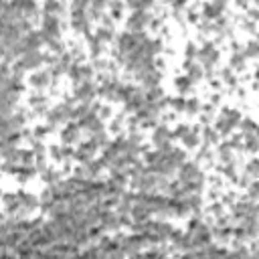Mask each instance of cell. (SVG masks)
Masks as SVG:
<instances>
[{
	"label": "cell",
	"mask_w": 259,
	"mask_h": 259,
	"mask_svg": "<svg viewBox=\"0 0 259 259\" xmlns=\"http://www.w3.org/2000/svg\"><path fill=\"white\" fill-rule=\"evenodd\" d=\"M223 85H229V87H237V75L229 69V67H225V69H221V79H219Z\"/></svg>",
	"instance_id": "cell-22"
},
{
	"label": "cell",
	"mask_w": 259,
	"mask_h": 259,
	"mask_svg": "<svg viewBox=\"0 0 259 259\" xmlns=\"http://www.w3.org/2000/svg\"><path fill=\"white\" fill-rule=\"evenodd\" d=\"M22 45H24L26 51H40V47L45 45L40 30H30V32H26V34L22 36Z\"/></svg>",
	"instance_id": "cell-12"
},
{
	"label": "cell",
	"mask_w": 259,
	"mask_h": 259,
	"mask_svg": "<svg viewBox=\"0 0 259 259\" xmlns=\"http://www.w3.org/2000/svg\"><path fill=\"white\" fill-rule=\"evenodd\" d=\"M257 170H259V166H257V158H251V160L247 162V166L243 168V174H245L247 178H251V180H257Z\"/></svg>",
	"instance_id": "cell-25"
},
{
	"label": "cell",
	"mask_w": 259,
	"mask_h": 259,
	"mask_svg": "<svg viewBox=\"0 0 259 259\" xmlns=\"http://www.w3.org/2000/svg\"><path fill=\"white\" fill-rule=\"evenodd\" d=\"M97 117L101 119V121H105V119H111L113 117V109H111V105L109 103H101L99 105V109H97Z\"/></svg>",
	"instance_id": "cell-27"
},
{
	"label": "cell",
	"mask_w": 259,
	"mask_h": 259,
	"mask_svg": "<svg viewBox=\"0 0 259 259\" xmlns=\"http://www.w3.org/2000/svg\"><path fill=\"white\" fill-rule=\"evenodd\" d=\"M51 83H53V79L47 69L30 71V75H28V85L32 87V91H45L47 87H51Z\"/></svg>",
	"instance_id": "cell-7"
},
{
	"label": "cell",
	"mask_w": 259,
	"mask_h": 259,
	"mask_svg": "<svg viewBox=\"0 0 259 259\" xmlns=\"http://www.w3.org/2000/svg\"><path fill=\"white\" fill-rule=\"evenodd\" d=\"M93 36H95L101 45H109V42H113V38H115V30H113V28H105V26H97V30L93 32Z\"/></svg>",
	"instance_id": "cell-16"
},
{
	"label": "cell",
	"mask_w": 259,
	"mask_h": 259,
	"mask_svg": "<svg viewBox=\"0 0 259 259\" xmlns=\"http://www.w3.org/2000/svg\"><path fill=\"white\" fill-rule=\"evenodd\" d=\"M184 75L192 81V83H196V81H200L202 77H204V69L196 63V61H184Z\"/></svg>",
	"instance_id": "cell-13"
},
{
	"label": "cell",
	"mask_w": 259,
	"mask_h": 259,
	"mask_svg": "<svg viewBox=\"0 0 259 259\" xmlns=\"http://www.w3.org/2000/svg\"><path fill=\"white\" fill-rule=\"evenodd\" d=\"M192 85H194V83H192L186 75H180V77H176V79H174V89H176V91H178V95H182V97L192 89Z\"/></svg>",
	"instance_id": "cell-18"
},
{
	"label": "cell",
	"mask_w": 259,
	"mask_h": 259,
	"mask_svg": "<svg viewBox=\"0 0 259 259\" xmlns=\"http://www.w3.org/2000/svg\"><path fill=\"white\" fill-rule=\"evenodd\" d=\"M150 12L142 10V12H132L127 18H125V32L130 34H140L148 28V22H150Z\"/></svg>",
	"instance_id": "cell-2"
},
{
	"label": "cell",
	"mask_w": 259,
	"mask_h": 259,
	"mask_svg": "<svg viewBox=\"0 0 259 259\" xmlns=\"http://www.w3.org/2000/svg\"><path fill=\"white\" fill-rule=\"evenodd\" d=\"M105 10H109L107 16L115 22V20H119V18L123 16V12H125V4H123V2H109Z\"/></svg>",
	"instance_id": "cell-20"
},
{
	"label": "cell",
	"mask_w": 259,
	"mask_h": 259,
	"mask_svg": "<svg viewBox=\"0 0 259 259\" xmlns=\"http://www.w3.org/2000/svg\"><path fill=\"white\" fill-rule=\"evenodd\" d=\"M28 105L32 107V111H36L38 115H45L47 111H49V97H47V93L45 91H32L30 95H28Z\"/></svg>",
	"instance_id": "cell-10"
},
{
	"label": "cell",
	"mask_w": 259,
	"mask_h": 259,
	"mask_svg": "<svg viewBox=\"0 0 259 259\" xmlns=\"http://www.w3.org/2000/svg\"><path fill=\"white\" fill-rule=\"evenodd\" d=\"M196 59H198V65H200L202 69L212 71V69H214V65H217V63H219V59H221V53H219L217 45H212V40H206V42L198 49Z\"/></svg>",
	"instance_id": "cell-1"
},
{
	"label": "cell",
	"mask_w": 259,
	"mask_h": 259,
	"mask_svg": "<svg viewBox=\"0 0 259 259\" xmlns=\"http://www.w3.org/2000/svg\"><path fill=\"white\" fill-rule=\"evenodd\" d=\"M69 24L77 34H83V36L91 34V18L87 16V12H71Z\"/></svg>",
	"instance_id": "cell-5"
},
{
	"label": "cell",
	"mask_w": 259,
	"mask_h": 259,
	"mask_svg": "<svg viewBox=\"0 0 259 259\" xmlns=\"http://www.w3.org/2000/svg\"><path fill=\"white\" fill-rule=\"evenodd\" d=\"M200 18L202 20H208V22H214L217 18L225 16V10H227V2H206V4H200Z\"/></svg>",
	"instance_id": "cell-6"
},
{
	"label": "cell",
	"mask_w": 259,
	"mask_h": 259,
	"mask_svg": "<svg viewBox=\"0 0 259 259\" xmlns=\"http://www.w3.org/2000/svg\"><path fill=\"white\" fill-rule=\"evenodd\" d=\"M202 109V101L198 97H186V105H184V113L186 115H198Z\"/></svg>",
	"instance_id": "cell-21"
},
{
	"label": "cell",
	"mask_w": 259,
	"mask_h": 259,
	"mask_svg": "<svg viewBox=\"0 0 259 259\" xmlns=\"http://www.w3.org/2000/svg\"><path fill=\"white\" fill-rule=\"evenodd\" d=\"M18 61L24 67V71H38L40 65H45V53H40V51H26Z\"/></svg>",
	"instance_id": "cell-8"
},
{
	"label": "cell",
	"mask_w": 259,
	"mask_h": 259,
	"mask_svg": "<svg viewBox=\"0 0 259 259\" xmlns=\"http://www.w3.org/2000/svg\"><path fill=\"white\" fill-rule=\"evenodd\" d=\"M40 178H42V182H45L47 186H55V184H59V182L63 180V174H61V170L45 168V170L40 172Z\"/></svg>",
	"instance_id": "cell-14"
},
{
	"label": "cell",
	"mask_w": 259,
	"mask_h": 259,
	"mask_svg": "<svg viewBox=\"0 0 259 259\" xmlns=\"http://www.w3.org/2000/svg\"><path fill=\"white\" fill-rule=\"evenodd\" d=\"M176 174H178V182H192V180H196V178H202L204 174H202V170H200V166L192 160H186L178 170H176Z\"/></svg>",
	"instance_id": "cell-4"
},
{
	"label": "cell",
	"mask_w": 259,
	"mask_h": 259,
	"mask_svg": "<svg viewBox=\"0 0 259 259\" xmlns=\"http://www.w3.org/2000/svg\"><path fill=\"white\" fill-rule=\"evenodd\" d=\"M30 132H32V140H40V142H42V140L53 132V127H51V125H47V123H36Z\"/></svg>",
	"instance_id": "cell-23"
},
{
	"label": "cell",
	"mask_w": 259,
	"mask_h": 259,
	"mask_svg": "<svg viewBox=\"0 0 259 259\" xmlns=\"http://www.w3.org/2000/svg\"><path fill=\"white\" fill-rule=\"evenodd\" d=\"M188 132H190V123L180 121V123H176V125L172 127V140H182Z\"/></svg>",
	"instance_id": "cell-24"
},
{
	"label": "cell",
	"mask_w": 259,
	"mask_h": 259,
	"mask_svg": "<svg viewBox=\"0 0 259 259\" xmlns=\"http://www.w3.org/2000/svg\"><path fill=\"white\" fill-rule=\"evenodd\" d=\"M97 97V85L93 81L73 85V99L77 103H93Z\"/></svg>",
	"instance_id": "cell-3"
},
{
	"label": "cell",
	"mask_w": 259,
	"mask_h": 259,
	"mask_svg": "<svg viewBox=\"0 0 259 259\" xmlns=\"http://www.w3.org/2000/svg\"><path fill=\"white\" fill-rule=\"evenodd\" d=\"M61 142H63V146H71V148H73V144H79L81 142V127L75 121L65 123L61 130Z\"/></svg>",
	"instance_id": "cell-9"
},
{
	"label": "cell",
	"mask_w": 259,
	"mask_h": 259,
	"mask_svg": "<svg viewBox=\"0 0 259 259\" xmlns=\"http://www.w3.org/2000/svg\"><path fill=\"white\" fill-rule=\"evenodd\" d=\"M16 196H18V204H20V208L26 210V212H28V210H34V208L40 206L38 196L30 194L28 190H16Z\"/></svg>",
	"instance_id": "cell-11"
},
{
	"label": "cell",
	"mask_w": 259,
	"mask_h": 259,
	"mask_svg": "<svg viewBox=\"0 0 259 259\" xmlns=\"http://www.w3.org/2000/svg\"><path fill=\"white\" fill-rule=\"evenodd\" d=\"M245 63H247V59L243 57V51L241 53H231V59H229V69L237 75V73H241V71H245Z\"/></svg>",
	"instance_id": "cell-15"
},
{
	"label": "cell",
	"mask_w": 259,
	"mask_h": 259,
	"mask_svg": "<svg viewBox=\"0 0 259 259\" xmlns=\"http://www.w3.org/2000/svg\"><path fill=\"white\" fill-rule=\"evenodd\" d=\"M34 174H36V170H34V166H18L16 168V180L20 182V184H24V182H28V180H32L34 178Z\"/></svg>",
	"instance_id": "cell-19"
},
{
	"label": "cell",
	"mask_w": 259,
	"mask_h": 259,
	"mask_svg": "<svg viewBox=\"0 0 259 259\" xmlns=\"http://www.w3.org/2000/svg\"><path fill=\"white\" fill-rule=\"evenodd\" d=\"M67 10V6L63 4V2H45L42 4V12L47 14V16H61L63 12Z\"/></svg>",
	"instance_id": "cell-17"
},
{
	"label": "cell",
	"mask_w": 259,
	"mask_h": 259,
	"mask_svg": "<svg viewBox=\"0 0 259 259\" xmlns=\"http://www.w3.org/2000/svg\"><path fill=\"white\" fill-rule=\"evenodd\" d=\"M196 53H198V45L194 40H188L186 47H184V57L186 61H194L196 59Z\"/></svg>",
	"instance_id": "cell-26"
}]
</instances>
